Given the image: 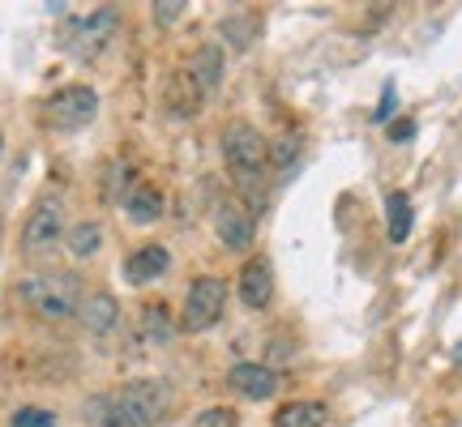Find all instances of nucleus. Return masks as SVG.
<instances>
[{
	"mask_svg": "<svg viewBox=\"0 0 462 427\" xmlns=\"http://www.w3.org/2000/svg\"><path fill=\"white\" fill-rule=\"evenodd\" d=\"M223 163H227L231 180L240 188V201L248 205V214L265 210V163H270V141L262 132L245 124V120H231L223 129Z\"/></svg>",
	"mask_w": 462,
	"mask_h": 427,
	"instance_id": "1",
	"label": "nucleus"
},
{
	"mask_svg": "<svg viewBox=\"0 0 462 427\" xmlns=\"http://www.w3.org/2000/svg\"><path fill=\"white\" fill-rule=\"evenodd\" d=\"M17 295L43 321H69L82 308V278L78 274H31L17 282Z\"/></svg>",
	"mask_w": 462,
	"mask_h": 427,
	"instance_id": "2",
	"label": "nucleus"
},
{
	"mask_svg": "<svg viewBox=\"0 0 462 427\" xmlns=\"http://www.w3.org/2000/svg\"><path fill=\"white\" fill-rule=\"evenodd\" d=\"M99 115V95L90 86H60L48 103H43V124L51 132H78L95 124Z\"/></svg>",
	"mask_w": 462,
	"mask_h": 427,
	"instance_id": "3",
	"label": "nucleus"
},
{
	"mask_svg": "<svg viewBox=\"0 0 462 427\" xmlns=\"http://www.w3.org/2000/svg\"><path fill=\"white\" fill-rule=\"evenodd\" d=\"M116 402L133 414L137 427H159V423H167V414H171V385H167V380H154V377L125 380Z\"/></svg>",
	"mask_w": 462,
	"mask_h": 427,
	"instance_id": "4",
	"label": "nucleus"
},
{
	"mask_svg": "<svg viewBox=\"0 0 462 427\" xmlns=\"http://www.w3.org/2000/svg\"><path fill=\"white\" fill-rule=\"evenodd\" d=\"M223 308H227V282L215 278V274H201V278H193L189 295H184L180 329L206 333V329H215L223 321Z\"/></svg>",
	"mask_w": 462,
	"mask_h": 427,
	"instance_id": "5",
	"label": "nucleus"
},
{
	"mask_svg": "<svg viewBox=\"0 0 462 427\" xmlns=\"http://www.w3.org/2000/svg\"><path fill=\"white\" fill-rule=\"evenodd\" d=\"M60 235H65V201L48 193V197H39L26 214V223H22V252H51V248L60 244Z\"/></svg>",
	"mask_w": 462,
	"mask_h": 427,
	"instance_id": "6",
	"label": "nucleus"
},
{
	"mask_svg": "<svg viewBox=\"0 0 462 427\" xmlns=\"http://www.w3.org/2000/svg\"><path fill=\"white\" fill-rule=\"evenodd\" d=\"M215 235L218 244L231 248V252H245L253 244V235H257V223H253V214L240 197H223L215 205Z\"/></svg>",
	"mask_w": 462,
	"mask_h": 427,
	"instance_id": "7",
	"label": "nucleus"
},
{
	"mask_svg": "<svg viewBox=\"0 0 462 427\" xmlns=\"http://www.w3.org/2000/svg\"><path fill=\"white\" fill-rule=\"evenodd\" d=\"M227 385L231 394H240L245 402H265V397H274L282 389V377L270 363H231Z\"/></svg>",
	"mask_w": 462,
	"mask_h": 427,
	"instance_id": "8",
	"label": "nucleus"
},
{
	"mask_svg": "<svg viewBox=\"0 0 462 427\" xmlns=\"http://www.w3.org/2000/svg\"><path fill=\"white\" fill-rule=\"evenodd\" d=\"M112 31H116V9L112 5H103V9H95L90 17H82V22H73V26H69L65 48L78 51L82 60H90V56H99L103 51V43L112 39Z\"/></svg>",
	"mask_w": 462,
	"mask_h": 427,
	"instance_id": "9",
	"label": "nucleus"
},
{
	"mask_svg": "<svg viewBox=\"0 0 462 427\" xmlns=\"http://www.w3.org/2000/svg\"><path fill=\"white\" fill-rule=\"evenodd\" d=\"M236 291H240V299H245V308L265 313V308H270V299H274V265L265 261V257H248V261L240 265Z\"/></svg>",
	"mask_w": 462,
	"mask_h": 427,
	"instance_id": "10",
	"label": "nucleus"
},
{
	"mask_svg": "<svg viewBox=\"0 0 462 427\" xmlns=\"http://www.w3.org/2000/svg\"><path fill=\"white\" fill-rule=\"evenodd\" d=\"M201 103H206V90L193 82L189 68H176L163 82V107L171 112V120H193L201 112Z\"/></svg>",
	"mask_w": 462,
	"mask_h": 427,
	"instance_id": "11",
	"label": "nucleus"
},
{
	"mask_svg": "<svg viewBox=\"0 0 462 427\" xmlns=\"http://www.w3.org/2000/svg\"><path fill=\"white\" fill-rule=\"evenodd\" d=\"M167 269H171V252L163 244H142L125 257V282H133V286H146V282L163 278Z\"/></svg>",
	"mask_w": 462,
	"mask_h": 427,
	"instance_id": "12",
	"label": "nucleus"
},
{
	"mask_svg": "<svg viewBox=\"0 0 462 427\" xmlns=\"http://www.w3.org/2000/svg\"><path fill=\"white\" fill-rule=\"evenodd\" d=\"M120 205H125V218L137 223V227H150V223H159L167 214V201L154 184H133V188H125V201H120Z\"/></svg>",
	"mask_w": 462,
	"mask_h": 427,
	"instance_id": "13",
	"label": "nucleus"
},
{
	"mask_svg": "<svg viewBox=\"0 0 462 427\" xmlns=\"http://www.w3.org/2000/svg\"><path fill=\"white\" fill-rule=\"evenodd\" d=\"M78 316H82V325L95 333V338H103V333H112L116 325H120V299L112 295V291H95V295L82 299V308H78Z\"/></svg>",
	"mask_w": 462,
	"mask_h": 427,
	"instance_id": "14",
	"label": "nucleus"
},
{
	"mask_svg": "<svg viewBox=\"0 0 462 427\" xmlns=\"http://www.w3.org/2000/svg\"><path fill=\"white\" fill-rule=\"evenodd\" d=\"M137 333H142L150 346H167L176 333H180V321L171 316L167 304L150 299V304H142V313H137Z\"/></svg>",
	"mask_w": 462,
	"mask_h": 427,
	"instance_id": "15",
	"label": "nucleus"
},
{
	"mask_svg": "<svg viewBox=\"0 0 462 427\" xmlns=\"http://www.w3.org/2000/svg\"><path fill=\"white\" fill-rule=\"evenodd\" d=\"M330 406L313 402V397H296V402H282L279 411L270 414V427H326Z\"/></svg>",
	"mask_w": 462,
	"mask_h": 427,
	"instance_id": "16",
	"label": "nucleus"
},
{
	"mask_svg": "<svg viewBox=\"0 0 462 427\" xmlns=\"http://www.w3.org/2000/svg\"><path fill=\"white\" fill-rule=\"evenodd\" d=\"M189 73L206 95H215L218 82H223V43H201L193 51V60H189Z\"/></svg>",
	"mask_w": 462,
	"mask_h": 427,
	"instance_id": "17",
	"label": "nucleus"
},
{
	"mask_svg": "<svg viewBox=\"0 0 462 427\" xmlns=\"http://www.w3.org/2000/svg\"><path fill=\"white\" fill-rule=\"evenodd\" d=\"M82 419L86 427H137L133 423V414L116 402V397L99 394V397H86L82 402Z\"/></svg>",
	"mask_w": 462,
	"mask_h": 427,
	"instance_id": "18",
	"label": "nucleus"
},
{
	"mask_svg": "<svg viewBox=\"0 0 462 427\" xmlns=\"http://www.w3.org/2000/svg\"><path fill=\"white\" fill-rule=\"evenodd\" d=\"M218 31H223V39H227L236 51H248L253 43H257L262 22H257V14H227L223 22H218Z\"/></svg>",
	"mask_w": 462,
	"mask_h": 427,
	"instance_id": "19",
	"label": "nucleus"
},
{
	"mask_svg": "<svg viewBox=\"0 0 462 427\" xmlns=\"http://www.w3.org/2000/svg\"><path fill=\"white\" fill-rule=\"evenodd\" d=\"M65 244H69V257H73V261H90L103 248V227L95 218H86V223H78V227L65 235Z\"/></svg>",
	"mask_w": 462,
	"mask_h": 427,
	"instance_id": "20",
	"label": "nucleus"
},
{
	"mask_svg": "<svg viewBox=\"0 0 462 427\" xmlns=\"http://www.w3.org/2000/svg\"><path fill=\"white\" fill-rule=\"evenodd\" d=\"M385 218H390V244H407V235H411V197L407 193H390L385 197Z\"/></svg>",
	"mask_w": 462,
	"mask_h": 427,
	"instance_id": "21",
	"label": "nucleus"
},
{
	"mask_svg": "<svg viewBox=\"0 0 462 427\" xmlns=\"http://www.w3.org/2000/svg\"><path fill=\"white\" fill-rule=\"evenodd\" d=\"M9 427H56V414L43 406H22V411H14Z\"/></svg>",
	"mask_w": 462,
	"mask_h": 427,
	"instance_id": "22",
	"label": "nucleus"
},
{
	"mask_svg": "<svg viewBox=\"0 0 462 427\" xmlns=\"http://www.w3.org/2000/svg\"><path fill=\"white\" fill-rule=\"evenodd\" d=\"M193 427H240V414L231 406H210V411H201L193 419Z\"/></svg>",
	"mask_w": 462,
	"mask_h": 427,
	"instance_id": "23",
	"label": "nucleus"
},
{
	"mask_svg": "<svg viewBox=\"0 0 462 427\" xmlns=\"http://www.w3.org/2000/svg\"><path fill=\"white\" fill-rule=\"evenodd\" d=\"M291 159H296V137H279V141L270 146V163H274V167H287Z\"/></svg>",
	"mask_w": 462,
	"mask_h": 427,
	"instance_id": "24",
	"label": "nucleus"
},
{
	"mask_svg": "<svg viewBox=\"0 0 462 427\" xmlns=\"http://www.w3.org/2000/svg\"><path fill=\"white\" fill-rule=\"evenodd\" d=\"M150 9H154V22H159V26H171V22H176V17L184 14L180 0H167V5L159 0V5H150Z\"/></svg>",
	"mask_w": 462,
	"mask_h": 427,
	"instance_id": "25",
	"label": "nucleus"
},
{
	"mask_svg": "<svg viewBox=\"0 0 462 427\" xmlns=\"http://www.w3.org/2000/svg\"><path fill=\"white\" fill-rule=\"evenodd\" d=\"M407 137H415V120H394L390 124V141H407Z\"/></svg>",
	"mask_w": 462,
	"mask_h": 427,
	"instance_id": "26",
	"label": "nucleus"
},
{
	"mask_svg": "<svg viewBox=\"0 0 462 427\" xmlns=\"http://www.w3.org/2000/svg\"><path fill=\"white\" fill-rule=\"evenodd\" d=\"M390 115H394V86L385 90V99H381V107H377V112H373V120H377V124H385Z\"/></svg>",
	"mask_w": 462,
	"mask_h": 427,
	"instance_id": "27",
	"label": "nucleus"
}]
</instances>
